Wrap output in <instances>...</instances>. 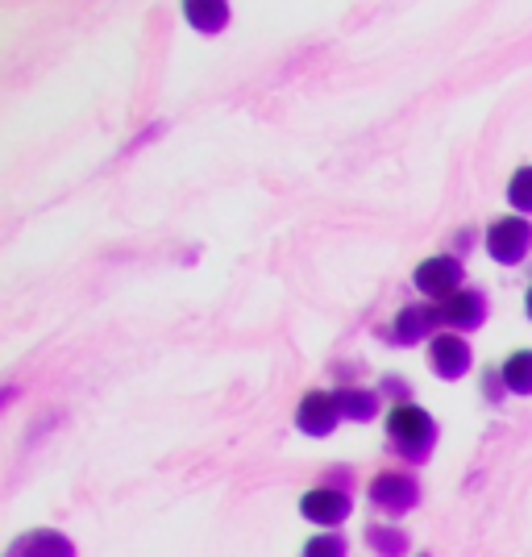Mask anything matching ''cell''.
<instances>
[{
  "label": "cell",
  "instance_id": "17",
  "mask_svg": "<svg viewBox=\"0 0 532 557\" xmlns=\"http://www.w3.org/2000/svg\"><path fill=\"white\" fill-rule=\"evenodd\" d=\"M483 392H486V399H491V404H499V399H504V392H508L504 371H495V367H491V371L483 374Z\"/></svg>",
  "mask_w": 532,
  "mask_h": 557
},
{
  "label": "cell",
  "instance_id": "10",
  "mask_svg": "<svg viewBox=\"0 0 532 557\" xmlns=\"http://www.w3.org/2000/svg\"><path fill=\"white\" fill-rule=\"evenodd\" d=\"M433 325H437V308L412 304V308H399V317H395L387 337H392V346H417V342H424L433 333Z\"/></svg>",
  "mask_w": 532,
  "mask_h": 557
},
{
  "label": "cell",
  "instance_id": "8",
  "mask_svg": "<svg viewBox=\"0 0 532 557\" xmlns=\"http://www.w3.org/2000/svg\"><path fill=\"white\" fill-rule=\"evenodd\" d=\"M429 367L441 374V379H462L470 371V346H466L458 333H437L429 342Z\"/></svg>",
  "mask_w": 532,
  "mask_h": 557
},
{
  "label": "cell",
  "instance_id": "18",
  "mask_svg": "<svg viewBox=\"0 0 532 557\" xmlns=\"http://www.w3.org/2000/svg\"><path fill=\"white\" fill-rule=\"evenodd\" d=\"M524 312H529V321H532V287H529V296H524Z\"/></svg>",
  "mask_w": 532,
  "mask_h": 557
},
{
  "label": "cell",
  "instance_id": "2",
  "mask_svg": "<svg viewBox=\"0 0 532 557\" xmlns=\"http://www.w3.org/2000/svg\"><path fill=\"white\" fill-rule=\"evenodd\" d=\"M529 250H532V225L524 216H499V221L486 230V255L495 258L499 267L524 262Z\"/></svg>",
  "mask_w": 532,
  "mask_h": 557
},
{
  "label": "cell",
  "instance_id": "9",
  "mask_svg": "<svg viewBox=\"0 0 532 557\" xmlns=\"http://www.w3.org/2000/svg\"><path fill=\"white\" fill-rule=\"evenodd\" d=\"M4 557H75V545L59 529H29L4 549Z\"/></svg>",
  "mask_w": 532,
  "mask_h": 557
},
{
  "label": "cell",
  "instance_id": "11",
  "mask_svg": "<svg viewBox=\"0 0 532 557\" xmlns=\"http://www.w3.org/2000/svg\"><path fill=\"white\" fill-rule=\"evenodd\" d=\"M184 17H187V25L200 29V34H221V29L230 25V4H225V0H187Z\"/></svg>",
  "mask_w": 532,
  "mask_h": 557
},
{
  "label": "cell",
  "instance_id": "19",
  "mask_svg": "<svg viewBox=\"0 0 532 557\" xmlns=\"http://www.w3.org/2000/svg\"><path fill=\"white\" fill-rule=\"evenodd\" d=\"M420 557H429V554H420Z\"/></svg>",
  "mask_w": 532,
  "mask_h": 557
},
{
  "label": "cell",
  "instance_id": "6",
  "mask_svg": "<svg viewBox=\"0 0 532 557\" xmlns=\"http://www.w3.org/2000/svg\"><path fill=\"white\" fill-rule=\"evenodd\" d=\"M486 317V296L483 292H474V287H466V292H454L445 304H437V321L449 329H479Z\"/></svg>",
  "mask_w": 532,
  "mask_h": 557
},
{
  "label": "cell",
  "instance_id": "14",
  "mask_svg": "<svg viewBox=\"0 0 532 557\" xmlns=\"http://www.w3.org/2000/svg\"><path fill=\"white\" fill-rule=\"evenodd\" d=\"M367 541H371V549L379 557H404L408 554V536L399 533V529H387V524H371V529H367Z\"/></svg>",
  "mask_w": 532,
  "mask_h": 557
},
{
  "label": "cell",
  "instance_id": "15",
  "mask_svg": "<svg viewBox=\"0 0 532 557\" xmlns=\"http://www.w3.org/2000/svg\"><path fill=\"white\" fill-rule=\"evenodd\" d=\"M508 205L520 216H529L532 212V166H520L516 175H511V184H508Z\"/></svg>",
  "mask_w": 532,
  "mask_h": 557
},
{
  "label": "cell",
  "instance_id": "12",
  "mask_svg": "<svg viewBox=\"0 0 532 557\" xmlns=\"http://www.w3.org/2000/svg\"><path fill=\"white\" fill-rule=\"evenodd\" d=\"M333 404H337V412L342 420H374L379 417V395L374 392H362V387H337L333 392Z\"/></svg>",
  "mask_w": 532,
  "mask_h": 557
},
{
  "label": "cell",
  "instance_id": "4",
  "mask_svg": "<svg viewBox=\"0 0 532 557\" xmlns=\"http://www.w3.org/2000/svg\"><path fill=\"white\" fill-rule=\"evenodd\" d=\"M420 296H429V300H449L454 292H462L458 283H462V262L454 255H437V258H424L417 267V275H412Z\"/></svg>",
  "mask_w": 532,
  "mask_h": 557
},
{
  "label": "cell",
  "instance_id": "5",
  "mask_svg": "<svg viewBox=\"0 0 532 557\" xmlns=\"http://www.w3.org/2000/svg\"><path fill=\"white\" fill-rule=\"evenodd\" d=\"M337 404H333V395L324 392H308L300 399V408H296V429H300L304 437H329L333 429H337Z\"/></svg>",
  "mask_w": 532,
  "mask_h": 557
},
{
  "label": "cell",
  "instance_id": "3",
  "mask_svg": "<svg viewBox=\"0 0 532 557\" xmlns=\"http://www.w3.org/2000/svg\"><path fill=\"white\" fill-rule=\"evenodd\" d=\"M371 504L387 516H404L420 504V483L404 470H383L371 483Z\"/></svg>",
  "mask_w": 532,
  "mask_h": 557
},
{
  "label": "cell",
  "instance_id": "16",
  "mask_svg": "<svg viewBox=\"0 0 532 557\" xmlns=\"http://www.w3.org/2000/svg\"><path fill=\"white\" fill-rule=\"evenodd\" d=\"M304 557H346V536L321 533L304 545Z\"/></svg>",
  "mask_w": 532,
  "mask_h": 557
},
{
  "label": "cell",
  "instance_id": "13",
  "mask_svg": "<svg viewBox=\"0 0 532 557\" xmlns=\"http://www.w3.org/2000/svg\"><path fill=\"white\" fill-rule=\"evenodd\" d=\"M504 383L516 395H532V349H516L504 362Z\"/></svg>",
  "mask_w": 532,
  "mask_h": 557
},
{
  "label": "cell",
  "instance_id": "1",
  "mask_svg": "<svg viewBox=\"0 0 532 557\" xmlns=\"http://www.w3.org/2000/svg\"><path fill=\"white\" fill-rule=\"evenodd\" d=\"M387 445L404 462H429V454L437 445V424L424 408L404 399L387 412Z\"/></svg>",
  "mask_w": 532,
  "mask_h": 557
},
{
  "label": "cell",
  "instance_id": "7",
  "mask_svg": "<svg viewBox=\"0 0 532 557\" xmlns=\"http://www.w3.org/2000/svg\"><path fill=\"white\" fill-rule=\"evenodd\" d=\"M349 495L346 491H333V487H312L308 495L300 499V516L304 520H312V524H342L349 520Z\"/></svg>",
  "mask_w": 532,
  "mask_h": 557
}]
</instances>
